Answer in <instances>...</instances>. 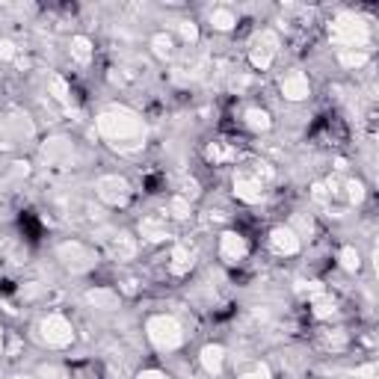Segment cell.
Segmentation results:
<instances>
[{
  "mask_svg": "<svg viewBox=\"0 0 379 379\" xmlns=\"http://www.w3.org/2000/svg\"><path fill=\"white\" fill-rule=\"evenodd\" d=\"M18 379H30V376H18Z\"/></svg>",
  "mask_w": 379,
  "mask_h": 379,
  "instance_id": "8d00e7d4",
  "label": "cell"
},
{
  "mask_svg": "<svg viewBox=\"0 0 379 379\" xmlns=\"http://www.w3.org/2000/svg\"><path fill=\"white\" fill-rule=\"evenodd\" d=\"M282 95L287 98V101H305V98L311 95L308 77L303 71H287L282 77Z\"/></svg>",
  "mask_w": 379,
  "mask_h": 379,
  "instance_id": "7c38bea8",
  "label": "cell"
},
{
  "mask_svg": "<svg viewBox=\"0 0 379 379\" xmlns=\"http://www.w3.org/2000/svg\"><path fill=\"white\" fill-rule=\"evenodd\" d=\"M42 158L48 160L51 166H69L74 160V146H71V140H65V137H53L48 140L42 146Z\"/></svg>",
  "mask_w": 379,
  "mask_h": 379,
  "instance_id": "9c48e42d",
  "label": "cell"
},
{
  "mask_svg": "<svg viewBox=\"0 0 379 379\" xmlns=\"http://www.w3.org/2000/svg\"><path fill=\"white\" fill-rule=\"evenodd\" d=\"M42 341L48 344V347H57V350L69 347L74 341V326L62 314H48L42 320Z\"/></svg>",
  "mask_w": 379,
  "mask_h": 379,
  "instance_id": "52a82bcc",
  "label": "cell"
},
{
  "mask_svg": "<svg viewBox=\"0 0 379 379\" xmlns=\"http://www.w3.org/2000/svg\"><path fill=\"white\" fill-rule=\"evenodd\" d=\"M89 305L92 308H101V311H113L119 308V294L113 291V287H92V291L86 294Z\"/></svg>",
  "mask_w": 379,
  "mask_h": 379,
  "instance_id": "9a60e30c",
  "label": "cell"
},
{
  "mask_svg": "<svg viewBox=\"0 0 379 379\" xmlns=\"http://www.w3.org/2000/svg\"><path fill=\"white\" fill-rule=\"evenodd\" d=\"M264 187H267V184H261L249 169L234 172V196H237L240 202H246V205H258V202H264V193H267Z\"/></svg>",
  "mask_w": 379,
  "mask_h": 379,
  "instance_id": "ba28073f",
  "label": "cell"
},
{
  "mask_svg": "<svg viewBox=\"0 0 379 379\" xmlns=\"http://www.w3.org/2000/svg\"><path fill=\"white\" fill-rule=\"evenodd\" d=\"M178 33H181V39L187 44H196L199 42V27L193 24V21H178Z\"/></svg>",
  "mask_w": 379,
  "mask_h": 379,
  "instance_id": "f1b7e54d",
  "label": "cell"
},
{
  "mask_svg": "<svg viewBox=\"0 0 379 379\" xmlns=\"http://www.w3.org/2000/svg\"><path fill=\"white\" fill-rule=\"evenodd\" d=\"M181 196L187 199V202H190V199H196V196H199V181H196V178H187V181H184V190H181Z\"/></svg>",
  "mask_w": 379,
  "mask_h": 379,
  "instance_id": "4dcf8cb0",
  "label": "cell"
},
{
  "mask_svg": "<svg viewBox=\"0 0 379 379\" xmlns=\"http://www.w3.org/2000/svg\"><path fill=\"white\" fill-rule=\"evenodd\" d=\"M95 128L104 140H110L119 149H137L142 146V137H146V125L142 119L128 107H107L98 113Z\"/></svg>",
  "mask_w": 379,
  "mask_h": 379,
  "instance_id": "6da1fadb",
  "label": "cell"
},
{
  "mask_svg": "<svg viewBox=\"0 0 379 379\" xmlns=\"http://www.w3.org/2000/svg\"><path fill=\"white\" fill-rule=\"evenodd\" d=\"M48 89H51V95L57 98L60 104H69V101H71V86L65 83V77H62V74H51Z\"/></svg>",
  "mask_w": 379,
  "mask_h": 379,
  "instance_id": "603a6c76",
  "label": "cell"
},
{
  "mask_svg": "<svg viewBox=\"0 0 379 379\" xmlns=\"http://www.w3.org/2000/svg\"><path fill=\"white\" fill-rule=\"evenodd\" d=\"M95 193L110 208H125L130 202V184L121 175H104L95 181Z\"/></svg>",
  "mask_w": 379,
  "mask_h": 379,
  "instance_id": "277c9868",
  "label": "cell"
},
{
  "mask_svg": "<svg viewBox=\"0 0 379 379\" xmlns=\"http://www.w3.org/2000/svg\"><path fill=\"white\" fill-rule=\"evenodd\" d=\"M270 246L278 252V255H296L299 246H303V240L296 237V231L291 226H276L270 231Z\"/></svg>",
  "mask_w": 379,
  "mask_h": 379,
  "instance_id": "8fae6325",
  "label": "cell"
},
{
  "mask_svg": "<svg viewBox=\"0 0 379 379\" xmlns=\"http://www.w3.org/2000/svg\"><path fill=\"white\" fill-rule=\"evenodd\" d=\"M364 184L362 181H355V178H350L347 181V199H350V205H362L364 202Z\"/></svg>",
  "mask_w": 379,
  "mask_h": 379,
  "instance_id": "83f0119b",
  "label": "cell"
},
{
  "mask_svg": "<svg viewBox=\"0 0 379 379\" xmlns=\"http://www.w3.org/2000/svg\"><path fill=\"white\" fill-rule=\"evenodd\" d=\"M335 311H338L335 299H332V296H323V291L314 294V317H317V320H329V317H335Z\"/></svg>",
  "mask_w": 379,
  "mask_h": 379,
  "instance_id": "cb8c5ba5",
  "label": "cell"
},
{
  "mask_svg": "<svg viewBox=\"0 0 379 379\" xmlns=\"http://www.w3.org/2000/svg\"><path fill=\"white\" fill-rule=\"evenodd\" d=\"M140 237L149 240V243H163V240H169L172 234H169V228H166L163 219H158V217H142V222H140Z\"/></svg>",
  "mask_w": 379,
  "mask_h": 379,
  "instance_id": "4fadbf2b",
  "label": "cell"
},
{
  "mask_svg": "<svg viewBox=\"0 0 379 379\" xmlns=\"http://www.w3.org/2000/svg\"><path fill=\"white\" fill-rule=\"evenodd\" d=\"M151 51H154V57H160V60H172L175 39L169 33H158V36H151Z\"/></svg>",
  "mask_w": 379,
  "mask_h": 379,
  "instance_id": "d6986e66",
  "label": "cell"
},
{
  "mask_svg": "<svg viewBox=\"0 0 379 379\" xmlns=\"http://www.w3.org/2000/svg\"><path fill=\"white\" fill-rule=\"evenodd\" d=\"M243 121H246V128H249L252 133H267V130L273 128L270 113H267V110H261V107H249L246 113H243Z\"/></svg>",
  "mask_w": 379,
  "mask_h": 379,
  "instance_id": "2e32d148",
  "label": "cell"
},
{
  "mask_svg": "<svg viewBox=\"0 0 379 379\" xmlns=\"http://www.w3.org/2000/svg\"><path fill=\"white\" fill-rule=\"evenodd\" d=\"M240 379H270V367H267V364H258V367H255V371L243 373Z\"/></svg>",
  "mask_w": 379,
  "mask_h": 379,
  "instance_id": "1f68e13d",
  "label": "cell"
},
{
  "mask_svg": "<svg viewBox=\"0 0 379 379\" xmlns=\"http://www.w3.org/2000/svg\"><path fill=\"white\" fill-rule=\"evenodd\" d=\"M69 51H71V60H77V62H89L92 60V42H89L86 36H71V44H69Z\"/></svg>",
  "mask_w": 379,
  "mask_h": 379,
  "instance_id": "ffe728a7",
  "label": "cell"
},
{
  "mask_svg": "<svg viewBox=\"0 0 379 379\" xmlns=\"http://www.w3.org/2000/svg\"><path fill=\"white\" fill-rule=\"evenodd\" d=\"M338 261H341V267L347 273H359L362 270V255H359V249H353V246H344L341 255H338Z\"/></svg>",
  "mask_w": 379,
  "mask_h": 379,
  "instance_id": "484cf974",
  "label": "cell"
},
{
  "mask_svg": "<svg viewBox=\"0 0 379 379\" xmlns=\"http://www.w3.org/2000/svg\"><path fill=\"white\" fill-rule=\"evenodd\" d=\"M219 255L226 261H243L249 255V243L243 234L237 231H222V237H219Z\"/></svg>",
  "mask_w": 379,
  "mask_h": 379,
  "instance_id": "30bf717a",
  "label": "cell"
},
{
  "mask_svg": "<svg viewBox=\"0 0 379 379\" xmlns=\"http://www.w3.org/2000/svg\"><path fill=\"white\" fill-rule=\"evenodd\" d=\"M169 214L175 217V219H187L190 217V202L184 196H172L169 199Z\"/></svg>",
  "mask_w": 379,
  "mask_h": 379,
  "instance_id": "4316f807",
  "label": "cell"
},
{
  "mask_svg": "<svg viewBox=\"0 0 379 379\" xmlns=\"http://www.w3.org/2000/svg\"><path fill=\"white\" fill-rule=\"evenodd\" d=\"M15 53H18V48H15L12 39H0V62L15 60Z\"/></svg>",
  "mask_w": 379,
  "mask_h": 379,
  "instance_id": "f546056e",
  "label": "cell"
},
{
  "mask_svg": "<svg viewBox=\"0 0 379 379\" xmlns=\"http://www.w3.org/2000/svg\"><path fill=\"white\" fill-rule=\"evenodd\" d=\"M329 39L338 44V51H364L371 42V24L355 12H341L329 24Z\"/></svg>",
  "mask_w": 379,
  "mask_h": 379,
  "instance_id": "7a4b0ae2",
  "label": "cell"
},
{
  "mask_svg": "<svg viewBox=\"0 0 379 379\" xmlns=\"http://www.w3.org/2000/svg\"><path fill=\"white\" fill-rule=\"evenodd\" d=\"M42 294V287L33 282V285H27V287H21V296H27V299H33V296H39Z\"/></svg>",
  "mask_w": 379,
  "mask_h": 379,
  "instance_id": "d590c367",
  "label": "cell"
},
{
  "mask_svg": "<svg viewBox=\"0 0 379 379\" xmlns=\"http://www.w3.org/2000/svg\"><path fill=\"white\" fill-rule=\"evenodd\" d=\"M276 53H278V36H276L273 30H261L258 36L252 39V44H249V62H252V69L267 71L273 65Z\"/></svg>",
  "mask_w": 379,
  "mask_h": 379,
  "instance_id": "5b68a950",
  "label": "cell"
},
{
  "mask_svg": "<svg viewBox=\"0 0 379 379\" xmlns=\"http://www.w3.org/2000/svg\"><path fill=\"white\" fill-rule=\"evenodd\" d=\"M311 190H314V199H317V202H326V199L332 196L326 184H314V187H311Z\"/></svg>",
  "mask_w": 379,
  "mask_h": 379,
  "instance_id": "d6a6232c",
  "label": "cell"
},
{
  "mask_svg": "<svg viewBox=\"0 0 379 379\" xmlns=\"http://www.w3.org/2000/svg\"><path fill=\"white\" fill-rule=\"evenodd\" d=\"M12 175H15V178L24 175V178H27V175H30V163H27V160H24V163L15 160V163H12Z\"/></svg>",
  "mask_w": 379,
  "mask_h": 379,
  "instance_id": "836d02e7",
  "label": "cell"
},
{
  "mask_svg": "<svg viewBox=\"0 0 379 379\" xmlns=\"http://www.w3.org/2000/svg\"><path fill=\"white\" fill-rule=\"evenodd\" d=\"M110 252H113V258L128 261V258H133V255H137V243H133L128 234H119V237L113 240V246H110Z\"/></svg>",
  "mask_w": 379,
  "mask_h": 379,
  "instance_id": "7402d4cb",
  "label": "cell"
},
{
  "mask_svg": "<svg viewBox=\"0 0 379 379\" xmlns=\"http://www.w3.org/2000/svg\"><path fill=\"white\" fill-rule=\"evenodd\" d=\"M205 158L210 160V163H226V160H234V149H228L226 142H210L208 146V151H205Z\"/></svg>",
  "mask_w": 379,
  "mask_h": 379,
  "instance_id": "d4e9b609",
  "label": "cell"
},
{
  "mask_svg": "<svg viewBox=\"0 0 379 379\" xmlns=\"http://www.w3.org/2000/svg\"><path fill=\"white\" fill-rule=\"evenodd\" d=\"M199 359H202V367H205L210 376H219L222 367H226V350H222L219 344H208Z\"/></svg>",
  "mask_w": 379,
  "mask_h": 379,
  "instance_id": "5bb4252c",
  "label": "cell"
},
{
  "mask_svg": "<svg viewBox=\"0 0 379 379\" xmlns=\"http://www.w3.org/2000/svg\"><path fill=\"white\" fill-rule=\"evenodd\" d=\"M57 258L69 267L71 273H86V270H92L95 267V255L89 252L81 240H65L57 246Z\"/></svg>",
  "mask_w": 379,
  "mask_h": 379,
  "instance_id": "8992f818",
  "label": "cell"
},
{
  "mask_svg": "<svg viewBox=\"0 0 379 379\" xmlns=\"http://www.w3.org/2000/svg\"><path fill=\"white\" fill-rule=\"evenodd\" d=\"M338 62L344 69H364L367 62H371V53L367 51H338Z\"/></svg>",
  "mask_w": 379,
  "mask_h": 379,
  "instance_id": "44dd1931",
  "label": "cell"
},
{
  "mask_svg": "<svg viewBox=\"0 0 379 379\" xmlns=\"http://www.w3.org/2000/svg\"><path fill=\"white\" fill-rule=\"evenodd\" d=\"M146 332H149V341L154 344L158 350L163 353H172L184 344V329L172 314H154L146 323Z\"/></svg>",
  "mask_w": 379,
  "mask_h": 379,
  "instance_id": "3957f363",
  "label": "cell"
},
{
  "mask_svg": "<svg viewBox=\"0 0 379 379\" xmlns=\"http://www.w3.org/2000/svg\"><path fill=\"white\" fill-rule=\"evenodd\" d=\"M169 270L175 276H187L190 270H193V252H190L187 246H175L172 255H169Z\"/></svg>",
  "mask_w": 379,
  "mask_h": 379,
  "instance_id": "e0dca14e",
  "label": "cell"
},
{
  "mask_svg": "<svg viewBox=\"0 0 379 379\" xmlns=\"http://www.w3.org/2000/svg\"><path fill=\"white\" fill-rule=\"evenodd\" d=\"M210 24H214V30H219V33H228V30H234V24H237V15H234L228 6H217L214 12H210Z\"/></svg>",
  "mask_w": 379,
  "mask_h": 379,
  "instance_id": "ac0fdd59",
  "label": "cell"
},
{
  "mask_svg": "<svg viewBox=\"0 0 379 379\" xmlns=\"http://www.w3.org/2000/svg\"><path fill=\"white\" fill-rule=\"evenodd\" d=\"M137 379H169L163 371H154V367H149V371H142V373H137Z\"/></svg>",
  "mask_w": 379,
  "mask_h": 379,
  "instance_id": "e575fe53",
  "label": "cell"
}]
</instances>
